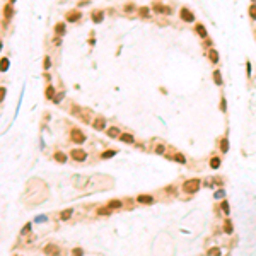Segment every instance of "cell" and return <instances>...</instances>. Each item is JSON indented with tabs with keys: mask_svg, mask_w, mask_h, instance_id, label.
Returning a JSON list of instances; mask_svg holds the SVG:
<instances>
[{
	"mask_svg": "<svg viewBox=\"0 0 256 256\" xmlns=\"http://www.w3.org/2000/svg\"><path fill=\"white\" fill-rule=\"evenodd\" d=\"M0 50H2V41H0Z\"/></svg>",
	"mask_w": 256,
	"mask_h": 256,
	"instance_id": "b9f144b4",
	"label": "cell"
},
{
	"mask_svg": "<svg viewBox=\"0 0 256 256\" xmlns=\"http://www.w3.org/2000/svg\"><path fill=\"white\" fill-rule=\"evenodd\" d=\"M46 98L51 99V101L55 99V87H53V86H48V87H46Z\"/></svg>",
	"mask_w": 256,
	"mask_h": 256,
	"instance_id": "7402d4cb",
	"label": "cell"
},
{
	"mask_svg": "<svg viewBox=\"0 0 256 256\" xmlns=\"http://www.w3.org/2000/svg\"><path fill=\"white\" fill-rule=\"evenodd\" d=\"M137 202L138 203H152L154 198H152V195H140V197H137Z\"/></svg>",
	"mask_w": 256,
	"mask_h": 256,
	"instance_id": "5bb4252c",
	"label": "cell"
},
{
	"mask_svg": "<svg viewBox=\"0 0 256 256\" xmlns=\"http://www.w3.org/2000/svg\"><path fill=\"white\" fill-rule=\"evenodd\" d=\"M80 17H82V14H80L79 10H70V12H67V16H65V19L69 21V22H77Z\"/></svg>",
	"mask_w": 256,
	"mask_h": 256,
	"instance_id": "8992f818",
	"label": "cell"
},
{
	"mask_svg": "<svg viewBox=\"0 0 256 256\" xmlns=\"http://www.w3.org/2000/svg\"><path fill=\"white\" fill-rule=\"evenodd\" d=\"M220 208H222V212H224V214H227V215H229V212H231V207H229V202H227V200H224V202L220 203Z\"/></svg>",
	"mask_w": 256,
	"mask_h": 256,
	"instance_id": "83f0119b",
	"label": "cell"
},
{
	"mask_svg": "<svg viewBox=\"0 0 256 256\" xmlns=\"http://www.w3.org/2000/svg\"><path fill=\"white\" fill-rule=\"evenodd\" d=\"M45 255H46V256H58L60 255L58 246H55V244H48V246L45 248Z\"/></svg>",
	"mask_w": 256,
	"mask_h": 256,
	"instance_id": "52a82bcc",
	"label": "cell"
},
{
	"mask_svg": "<svg viewBox=\"0 0 256 256\" xmlns=\"http://www.w3.org/2000/svg\"><path fill=\"white\" fill-rule=\"evenodd\" d=\"M70 138H72L74 144H79V145L86 142V135H84V132L79 130V128H72V132H70Z\"/></svg>",
	"mask_w": 256,
	"mask_h": 256,
	"instance_id": "7a4b0ae2",
	"label": "cell"
},
{
	"mask_svg": "<svg viewBox=\"0 0 256 256\" xmlns=\"http://www.w3.org/2000/svg\"><path fill=\"white\" fill-rule=\"evenodd\" d=\"M55 33H57V36H65V33H67L65 22H58V24H55Z\"/></svg>",
	"mask_w": 256,
	"mask_h": 256,
	"instance_id": "8fae6325",
	"label": "cell"
},
{
	"mask_svg": "<svg viewBox=\"0 0 256 256\" xmlns=\"http://www.w3.org/2000/svg\"><path fill=\"white\" fill-rule=\"evenodd\" d=\"M9 2H10V4H14V2H16V0H9Z\"/></svg>",
	"mask_w": 256,
	"mask_h": 256,
	"instance_id": "60d3db41",
	"label": "cell"
},
{
	"mask_svg": "<svg viewBox=\"0 0 256 256\" xmlns=\"http://www.w3.org/2000/svg\"><path fill=\"white\" fill-rule=\"evenodd\" d=\"M120 142H125V144H133L135 142V138L132 133H121L120 135Z\"/></svg>",
	"mask_w": 256,
	"mask_h": 256,
	"instance_id": "7c38bea8",
	"label": "cell"
},
{
	"mask_svg": "<svg viewBox=\"0 0 256 256\" xmlns=\"http://www.w3.org/2000/svg\"><path fill=\"white\" fill-rule=\"evenodd\" d=\"M92 128H96V130H104L106 128V118L104 116H96V120L92 121Z\"/></svg>",
	"mask_w": 256,
	"mask_h": 256,
	"instance_id": "277c9868",
	"label": "cell"
},
{
	"mask_svg": "<svg viewBox=\"0 0 256 256\" xmlns=\"http://www.w3.org/2000/svg\"><path fill=\"white\" fill-rule=\"evenodd\" d=\"M208 58H210V62H212V63H217V62H219V53H217L214 48L208 50Z\"/></svg>",
	"mask_w": 256,
	"mask_h": 256,
	"instance_id": "e0dca14e",
	"label": "cell"
},
{
	"mask_svg": "<svg viewBox=\"0 0 256 256\" xmlns=\"http://www.w3.org/2000/svg\"><path fill=\"white\" fill-rule=\"evenodd\" d=\"M70 156H72V159H74V161H80V162H82V161H86V157H87V154H86L84 150H80V149L72 150V152H70Z\"/></svg>",
	"mask_w": 256,
	"mask_h": 256,
	"instance_id": "5b68a950",
	"label": "cell"
},
{
	"mask_svg": "<svg viewBox=\"0 0 256 256\" xmlns=\"http://www.w3.org/2000/svg\"><path fill=\"white\" fill-rule=\"evenodd\" d=\"M99 215H109V208H99V212H98Z\"/></svg>",
	"mask_w": 256,
	"mask_h": 256,
	"instance_id": "d590c367",
	"label": "cell"
},
{
	"mask_svg": "<svg viewBox=\"0 0 256 256\" xmlns=\"http://www.w3.org/2000/svg\"><path fill=\"white\" fill-rule=\"evenodd\" d=\"M121 133H120V128L118 127H111V128H108V137L109 138H116V137H120Z\"/></svg>",
	"mask_w": 256,
	"mask_h": 256,
	"instance_id": "9a60e30c",
	"label": "cell"
},
{
	"mask_svg": "<svg viewBox=\"0 0 256 256\" xmlns=\"http://www.w3.org/2000/svg\"><path fill=\"white\" fill-rule=\"evenodd\" d=\"M135 9H137V7H135V4H132V2H128V4H125V7H123V10H125L127 14H130V12H133Z\"/></svg>",
	"mask_w": 256,
	"mask_h": 256,
	"instance_id": "484cf974",
	"label": "cell"
},
{
	"mask_svg": "<svg viewBox=\"0 0 256 256\" xmlns=\"http://www.w3.org/2000/svg\"><path fill=\"white\" fill-rule=\"evenodd\" d=\"M149 14H150L149 7H140V9H138V16H140L142 19H149Z\"/></svg>",
	"mask_w": 256,
	"mask_h": 256,
	"instance_id": "ac0fdd59",
	"label": "cell"
},
{
	"mask_svg": "<svg viewBox=\"0 0 256 256\" xmlns=\"http://www.w3.org/2000/svg\"><path fill=\"white\" fill-rule=\"evenodd\" d=\"M214 82H215L217 86H222V75H220V72L215 70L214 72Z\"/></svg>",
	"mask_w": 256,
	"mask_h": 256,
	"instance_id": "603a6c76",
	"label": "cell"
},
{
	"mask_svg": "<svg viewBox=\"0 0 256 256\" xmlns=\"http://www.w3.org/2000/svg\"><path fill=\"white\" fill-rule=\"evenodd\" d=\"M65 98V92H60L58 96H55V99H53V103H60L62 99Z\"/></svg>",
	"mask_w": 256,
	"mask_h": 256,
	"instance_id": "e575fe53",
	"label": "cell"
},
{
	"mask_svg": "<svg viewBox=\"0 0 256 256\" xmlns=\"http://www.w3.org/2000/svg\"><path fill=\"white\" fill-rule=\"evenodd\" d=\"M12 14H14V10H12V7H10V4H9V5H5V9H4V16H5V19L9 21L10 17H12Z\"/></svg>",
	"mask_w": 256,
	"mask_h": 256,
	"instance_id": "d6986e66",
	"label": "cell"
},
{
	"mask_svg": "<svg viewBox=\"0 0 256 256\" xmlns=\"http://www.w3.org/2000/svg\"><path fill=\"white\" fill-rule=\"evenodd\" d=\"M249 17L253 21H256V5L253 4V5H249Z\"/></svg>",
	"mask_w": 256,
	"mask_h": 256,
	"instance_id": "f1b7e54d",
	"label": "cell"
},
{
	"mask_svg": "<svg viewBox=\"0 0 256 256\" xmlns=\"http://www.w3.org/2000/svg\"><path fill=\"white\" fill-rule=\"evenodd\" d=\"M156 152H157V154H164V145H157V147H156Z\"/></svg>",
	"mask_w": 256,
	"mask_h": 256,
	"instance_id": "74e56055",
	"label": "cell"
},
{
	"mask_svg": "<svg viewBox=\"0 0 256 256\" xmlns=\"http://www.w3.org/2000/svg\"><path fill=\"white\" fill-rule=\"evenodd\" d=\"M5 94H7V89H5V87H0V103L5 99Z\"/></svg>",
	"mask_w": 256,
	"mask_h": 256,
	"instance_id": "836d02e7",
	"label": "cell"
},
{
	"mask_svg": "<svg viewBox=\"0 0 256 256\" xmlns=\"http://www.w3.org/2000/svg\"><path fill=\"white\" fill-rule=\"evenodd\" d=\"M113 156H116V150H104V152L101 154V157H103V159H111Z\"/></svg>",
	"mask_w": 256,
	"mask_h": 256,
	"instance_id": "d4e9b609",
	"label": "cell"
},
{
	"mask_svg": "<svg viewBox=\"0 0 256 256\" xmlns=\"http://www.w3.org/2000/svg\"><path fill=\"white\" fill-rule=\"evenodd\" d=\"M220 249L219 248H212V249H208V256H220Z\"/></svg>",
	"mask_w": 256,
	"mask_h": 256,
	"instance_id": "4dcf8cb0",
	"label": "cell"
},
{
	"mask_svg": "<svg viewBox=\"0 0 256 256\" xmlns=\"http://www.w3.org/2000/svg\"><path fill=\"white\" fill-rule=\"evenodd\" d=\"M70 217H72V210H65V212H62L60 219H62V220H69Z\"/></svg>",
	"mask_w": 256,
	"mask_h": 256,
	"instance_id": "f546056e",
	"label": "cell"
},
{
	"mask_svg": "<svg viewBox=\"0 0 256 256\" xmlns=\"http://www.w3.org/2000/svg\"><path fill=\"white\" fill-rule=\"evenodd\" d=\"M200 186H202V181L197 179V178H193V179L185 181L183 190H185V193H188V195H193V193H197L198 190H200Z\"/></svg>",
	"mask_w": 256,
	"mask_h": 256,
	"instance_id": "6da1fadb",
	"label": "cell"
},
{
	"mask_svg": "<svg viewBox=\"0 0 256 256\" xmlns=\"http://www.w3.org/2000/svg\"><path fill=\"white\" fill-rule=\"evenodd\" d=\"M246 70H248V75H251V63L249 62L246 63Z\"/></svg>",
	"mask_w": 256,
	"mask_h": 256,
	"instance_id": "f35d334b",
	"label": "cell"
},
{
	"mask_svg": "<svg viewBox=\"0 0 256 256\" xmlns=\"http://www.w3.org/2000/svg\"><path fill=\"white\" fill-rule=\"evenodd\" d=\"M91 17H92V21H94L96 24H99L101 21L104 19V12H103V10H94V12L91 14Z\"/></svg>",
	"mask_w": 256,
	"mask_h": 256,
	"instance_id": "30bf717a",
	"label": "cell"
},
{
	"mask_svg": "<svg viewBox=\"0 0 256 256\" xmlns=\"http://www.w3.org/2000/svg\"><path fill=\"white\" fill-rule=\"evenodd\" d=\"M224 232L226 234H232V222L231 220H226L224 222Z\"/></svg>",
	"mask_w": 256,
	"mask_h": 256,
	"instance_id": "cb8c5ba5",
	"label": "cell"
},
{
	"mask_svg": "<svg viewBox=\"0 0 256 256\" xmlns=\"http://www.w3.org/2000/svg\"><path fill=\"white\" fill-rule=\"evenodd\" d=\"M154 12H157V14H171V9L157 2V4H154Z\"/></svg>",
	"mask_w": 256,
	"mask_h": 256,
	"instance_id": "ba28073f",
	"label": "cell"
},
{
	"mask_svg": "<svg viewBox=\"0 0 256 256\" xmlns=\"http://www.w3.org/2000/svg\"><path fill=\"white\" fill-rule=\"evenodd\" d=\"M174 161H178L179 164H185V162H186V159H185L183 154H176V156H174Z\"/></svg>",
	"mask_w": 256,
	"mask_h": 256,
	"instance_id": "1f68e13d",
	"label": "cell"
},
{
	"mask_svg": "<svg viewBox=\"0 0 256 256\" xmlns=\"http://www.w3.org/2000/svg\"><path fill=\"white\" fill-rule=\"evenodd\" d=\"M55 161H57V162H65V161H67V156H65L63 152H57V154H55Z\"/></svg>",
	"mask_w": 256,
	"mask_h": 256,
	"instance_id": "4316f807",
	"label": "cell"
},
{
	"mask_svg": "<svg viewBox=\"0 0 256 256\" xmlns=\"http://www.w3.org/2000/svg\"><path fill=\"white\" fill-rule=\"evenodd\" d=\"M220 152L222 154H227L229 152V138L224 137L222 140H220Z\"/></svg>",
	"mask_w": 256,
	"mask_h": 256,
	"instance_id": "4fadbf2b",
	"label": "cell"
},
{
	"mask_svg": "<svg viewBox=\"0 0 256 256\" xmlns=\"http://www.w3.org/2000/svg\"><path fill=\"white\" fill-rule=\"evenodd\" d=\"M10 65V60L9 58H2L0 60V72H7Z\"/></svg>",
	"mask_w": 256,
	"mask_h": 256,
	"instance_id": "2e32d148",
	"label": "cell"
},
{
	"mask_svg": "<svg viewBox=\"0 0 256 256\" xmlns=\"http://www.w3.org/2000/svg\"><path fill=\"white\" fill-rule=\"evenodd\" d=\"M195 31H197V34L202 38V40H207V28L203 26V24H197V28H195Z\"/></svg>",
	"mask_w": 256,
	"mask_h": 256,
	"instance_id": "9c48e42d",
	"label": "cell"
},
{
	"mask_svg": "<svg viewBox=\"0 0 256 256\" xmlns=\"http://www.w3.org/2000/svg\"><path fill=\"white\" fill-rule=\"evenodd\" d=\"M220 166V157H212L210 159V168L212 169H219Z\"/></svg>",
	"mask_w": 256,
	"mask_h": 256,
	"instance_id": "ffe728a7",
	"label": "cell"
},
{
	"mask_svg": "<svg viewBox=\"0 0 256 256\" xmlns=\"http://www.w3.org/2000/svg\"><path fill=\"white\" fill-rule=\"evenodd\" d=\"M121 205H123V203H121L120 200H111V202L108 203V208L109 210H111V208H121Z\"/></svg>",
	"mask_w": 256,
	"mask_h": 256,
	"instance_id": "44dd1931",
	"label": "cell"
},
{
	"mask_svg": "<svg viewBox=\"0 0 256 256\" xmlns=\"http://www.w3.org/2000/svg\"><path fill=\"white\" fill-rule=\"evenodd\" d=\"M220 109L226 111V99H222V103H220Z\"/></svg>",
	"mask_w": 256,
	"mask_h": 256,
	"instance_id": "ab89813d",
	"label": "cell"
},
{
	"mask_svg": "<svg viewBox=\"0 0 256 256\" xmlns=\"http://www.w3.org/2000/svg\"><path fill=\"white\" fill-rule=\"evenodd\" d=\"M82 255H84V253H82L80 248H75V249H74V256H82Z\"/></svg>",
	"mask_w": 256,
	"mask_h": 256,
	"instance_id": "8d00e7d4",
	"label": "cell"
},
{
	"mask_svg": "<svg viewBox=\"0 0 256 256\" xmlns=\"http://www.w3.org/2000/svg\"><path fill=\"white\" fill-rule=\"evenodd\" d=\"M50 67H51V60H50V57H45V62H43V69L48 70Z\"/></svg>",
	"mask_w": 256,
	"mask_h": 256,
	"instance_id": "d6a6232c",
	"label": "cell"
},
{
	"mask_svg": "<svg viewBox=\"0 0 256 256\" xmlns=\"http://www.w3.org/2000/svg\"><path fill=\"white\" fill-rule=\"evenodd\" d=\"M179 17H181V21H185V22H195V14L191 10H188L186 7H183V9L179 10Z\"/></svg>",
	"mask_w": 256,
	"mask_h": 256,
	"instance_id": "3957f363",
	"label": "cell"
}]
</instances>
